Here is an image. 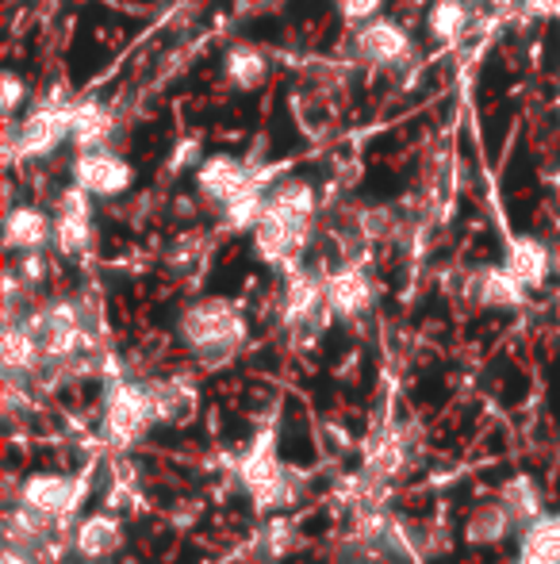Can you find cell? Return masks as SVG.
<instances>
[{"mask_svg":"<svg viewBox=\"0 0 560 564\" xmlns=\"http://www.w3.org/2000/svg\"><path fill=\"white\" fill-rule=\"evenodd\" d=\"M69 108L74 100L43 97L23 123H8V154L12 162H46L69 142Z\"/></svg>","mask_w":560,"mask_h":564,"instance_id":"obj_2","label":"cell"},{"mask_svg":"<svg viewBox=\"0 0 560 564\" xmlns=\"http://www.w3.org/2000/svg\"><path fill=\"white\" fill-rule=\"evenodd\" d=\"M81 499H85V480H69V476H58V473L31 476V480L23 484V503L51 514V519H58L62 527L74 519Z\"/></svg>","mask_w":560,"mask_h":564,"instance_id":"obj_10","label":"cell"},{"mask_svg":"<svg viewBox=\"0 0 560 564\" xmlns=\"http://www.w3.org/2000/svg\"><path fill=\"white\" fill-rule=\"evenodd\" d=\"M526 284L507 265H484L469 276V296L484 307H518L526 300Z\"/></svg>","mask_w":560,"mask_h":564,"instance_id":"obj_15","label":"cell"},{"mask_svg":"<svg viewBox=\"0 0 560 564\" xmlns=\"http://www.w3.org/2000/svg\"><path fill=\"white\" fill-rule=\"evenodd\" d=\"M154 395V415L157 423H188L196 415V388L185 377H169V380H154L150 384Z\"/></svg>","mask_w":560,"mask_h":564,"instance_id":"obj_18","label":"cell"},{"mask_svg":"<svg viewBox=\"0 0 560 564\" xmlns=\"http://www.w3.org/2000/svg\"><path fill=\"white\" fill-rule=\"evenodd\" d=\"M277 8V4H284V0H242V8Z\"/></svg>","mask_w":560,"mask_h":564,"instance_id":"obj_30","label":"cell"},{"mask_svg":"<svg viewBox=\"0 0 560 564\" xmlns=\"http://www.w3.org/2000/svg\"><path fill=\"white\" fill-rule=\"evenodd\" d=\"M472 23V0H433L426 12V35L433 43H457Z\"/></svg>","mask_w":560,"mask_h":564,"instance_id":"obj_20","label":"cell"},{"mask_svg":"<svg viewBox=\"0 0 560 564\" xmlns=\"http://www.w3.org/2000/svg\"><path fill=\"white\" fill-rule=\"evenodd\" d=\"M135 165L112 147L97 150H77L74 162H69V181L81 185L85 193H92L97 200H120L135 188Z\"/></svg>","mask_w":560,"mask_h":564,"instance_id":"obj_5","label":"cell"},{"mask_svg":"<svg viewBox=\"0 0 560 564\" xmlns=\"http://www.w3.org/2000/svg\"><path fill=\"white\" fill-rule=\"evenodd\" d=\"M353 54L358 62L376 69H404L415 62V39L392 15H376V20L353 28Z\"/></svg>","mask_w":560,"mask_h":564,"instance_id":"obj_6","label":"cell"},{"mask_svg":"<svg viewBox=\"0 0 560 564\" xmlns=\"http://www.w3.org/2000/svg\"><path fill=\"white\" fill-rule=\"evenodd\" d=\"M92 204L97 196L85 193L81 185L69 181L58 196H54V253L62 258H81L92 246Z\"/></svg>","mask_w":560,"mask_h":564,"instance_id":"obj_7","label":"cell"},{"mask_svg":"<svg viewBox=\"0 0 560 564\" xmlns=\"http://www.w3.org/2000/svg\"><path fill=\"white\" fill-rule=\"evenodd\" d=\"M177 338L200 357L204 365H227L246 341V315L234 300L204 296L188 304L177 319Z\"/></svg>","mask_w":560,"mask_h":564,"instance_id":"obj_1","label":"cell"},{"mask_svg":"<svg viewBox=\"0 0 560 564\" xmlns=\"http://www.w3.org/2000/svg\"><path fill=\"white\" fill-rule=\"evenodd\" d=\"M116 116L100 100H74L69 108V147L74 150H97L112 147Z\"/></svg>","mask_w":560,"mask_h":564,"instance_id":"obj_13","label":"cell"},{"mask_svg":"<svg viewBox=\"0 0 560 564\" xmlns=\"http://www.w3.org/2000/svg\"><path fill=\"white\" fill-rule=\"evenodd\" d=\"M150 423H157L150 384L116 377L105 392V446L116 453L131 449L150 431Z\"/></svg>","mask_w":560,"mask_h":564,"instance_id":"obj_3","label":"cell"},{"mask_svg":"<svg viewBox=\"0 0 560 564\" xmlns=\"http://www.w3.org/2000/svg\"><path fill=\"white\" fill-rule=\"evenodd\" d=\"M204 158H208V154H204L200 139H196V134H193V139H180L177 147L169 150V162H165V170H169V173H185V170H196V165H200Z\"/></svg>","mask_w":560,"mask_h":564,"instance_id":"obj_27","label":"cell"},{"mask_svg":"<svg viewBox=\"0 0 560 564\" xmlns=\"http://www.w3.org/2000/svg\"><path fill=\"white\" fill-rule=\"evenodd\" d=\"M523 561L530 564H560V514L538 519L523 542Z\"/></svg>","mask_w":560,"mask_h":564,"instance_id":"obj_23","label":"cell"},{"mask_svg":"<svg viewBox=\"0 0 560 564\" xmlns=\"http://www.w3.org/2000/svg\"><path fill=\"white\" fill-rule=\"evenodd\" d=\"M510 511L503 503H484L464 522V542L469 545H499L510 534Z\"/></svg>","mask_w":560,"mask_h":564,"instance_id":"obj_21","label":"cell"},{"mask_svg":"<svg viewBox=\"0 0 560 564\" xmlns=\"http://www.w3.org/2000/svg\"><path fill=\"white\" fill-rule=\"evenodd\" d=\"M257 177H265L262 170H257L254 162H242V158L234 154H208L200 165L193 170V185H196V196H200L208 208H223L227 200H234V196L242 193V188H250Z\"/></svg>","mask_w":560,"mask_h":564,"instance_id":"obj_8","label":"cell"},{"mask_svg":"<svg viewBox=\"0 0 560 564\" xmlns=\"http://www.w3.org/2000/svg\"><path fill=\"white\" fill-rule=\"evenodd\" d=\"M373 276L361 261H342L327 273V307L338 319H358L373 307Z\"/></svg>","mask_w":560,"mask_h":564,"instance_id":"obj_9","label":"cell"},{"mask_svg":"<svg viewBox=\"0 0 560 564\" xmlns=\"http://www.w3.org/2000/svg\"><path fill=\"white\" fill-rule=\"evenodd\" d=\"M123 545V527H120V514H89L81 519L74 534V550L81 553L85 561H105L112 557L116 550Z\"/></svg>","mask_w":560,"mask_h":564,"instance_id":"obj_17","label":"cell"},{"mask_svg":"<svg viewBox=\"0 0 560 564\" xmlns=\"http://www.w3.org/2000/svg\"><path fill=\"white\" fill-rule=\"evenodd\" d=\"M242 488L250 491L254 507H262V511H281V507L296 503L299 476L277 460V449H273V431H265L262 438L250 446L246 457H242Z\"/></svg>","mask_w":560,"mask_h":564,"instance_id":"obj_4","label":"cell"},{"mask_svg":"<svg viewBox=\"0 0 560 564\" xmlns=\"http://www.w3.org/2000/svg\"><path fill=\"white\" fill-rule=\"evenodd\" d=\"M334 8L350 28H361V23L384 15V0H334Z\"/></svg>","mask_w":560,"mask_h":564,"instance_id":"obj_28","label":"cell"},{"mask_svg":"<svg viewBox=\"0 0 560 564\" xmlns=\"http://www.w3.org/2000/svg\"><path fill=\"white\" fill-rule=\"evenodd\" d=\"M499 503L507 507L515 522H538L541 519V496H538V488H534L530 476H515V480H507V488L499 491Z\"/></svg>","mask_w":560,"mask_h":564,"instance_id":"obj_24","label":"cell"},{"mask_svg":"<svg viewBox=\"0 0 560 564\" xmlns=\"http://www.w3.org/2000/svg\"><path fill=\"white\" fill-rule=\"evenodd\" d=\"M503 265H507L510 273L526 284V289H541V284L549 281V273H557V269H553V250H549V246L541 242V238H534V235L510 238Z\"/></svg>","mask_w":560,"mask_h":564,"instance_id":"obj_14","label":"cell"},{"mask_svg":"<svg viewBox=\"0 0 560 564\" xmlns=\"http://www.w3.org/2000/svg\"><path fill=\"white\" fill-rule=\"evenodd\" d=\"M4 246L12 253L51 250L54 246V212H43L39 204H15V208H8Z\"/></svg>","mask_w":560,"mask_h":564,"instance_id":"obj_11","label":"cell"},{"mask_svg":"<svg viewBox=\"0 0 560 564\" xmlns=\"http://www.w3.org/2000/svg\"><path fill=\"white\" fill-rule=\"evenodd\" d=\"M28 97H31V85L23 82L15 69H4V77H0V112H4L8 123H12L15 112L28 105Z\"/></svg>","mask_w":560,"mask_h":564,"instance_id":"obj_25","label":"cell"},{"mask_svg":"<svg viewBox=\"0 0 560 564\" xmlns=\"http://www.w3.org/2000/svg\"><path fill=\"white\" fill-rule=\"evenodd\" d=\"M265 200H270V185H265V177H257L254 185L242 188L234 200L219 208V224L227 230H254L265 216Z\"/></svg>","mask_w":560,"mask_h":564,"instance_id":"obj_19","label":"cell"},{"mask_svg":"<svg viewBox=\"0 0 560 564\" xmlns=\"http://www.w3.org/2000/svg\"><path fill=\"white\" fill-rule=\"evenodd\" d=\"M8 269L35 292L46 281V273H51V261H46V250H28V253H15V261Z\"/></svg>","mask_w":560,"mask_h":564,"instance_id":"obj_26","label":"cell"},{"mask_svg":"<svg viewBox=\"0 0 560 564\" xmlns=\"http://www.w3.org/2000/svg\"><path fill=\"white\" fill-rule=\"evenodd\" d=\"M553 269H557V276H560V246L553 250Z\"/></svg>","mask_w":560,"mask_h":564,"instance_id":"obj_31","label":"cell"},{"mask_svg":"<svg viewBox=\"0 0 560 564\" xmlns=\"http://www.w3.org/2000/svg\"><path fill=\"white\" fill-rule=\"evenodd\" d=\"M265 216H281L292 219V224H315V216H319V193L304 177H281L270 185Z\"/></svg>","mask_w":560,"mask_h":564,"instance_id":"obj_12","label":"cell"},{"mask_svg":"<svg viewBox=\"0 0 560 564\" xmlns=\"http://www.w3.org/2000/svg\"><path fill=\"white\" fill-rule=\"evenodd\" d=\"M523 8L538 20H560V0H523Z\"/></svg>","mask_w":560,"mask_h":564,"instance_id":"obj_29","label":"cell"},{"mask_svg":"<svg viewBox=\"0 0 560 564\" xmlns=\"http://www.w3.org/2000/svg\"><path fill=\"white\" fill-rule=\"evenodd\" d=\"M223 82L239 93H257L270 82V58H265L262 46L254 43H234L223 54Z\"/></svg>","mask_w":560,"mask_h":564,"instance_id":"obj_16","label":"cell"},{"mask_svg":"<svg viewBox=\"0 0 560 564\" xmlns=\"http://www.w3.org/2000/svg\"><path fill=\"white\" fill-rule=\"evenodd\" d=\"M407 446L399 438V431H381L365 442V468L376 476H396L404 468Z\"/></svg>","mask_w":560,"mask_h":564,"instance_id":"obj_22","label":"cell"}]
</instances>
